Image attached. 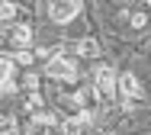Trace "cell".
<instances>
[{"instance_id": "3957f363", "label": "cell", "mask_w": 151, "mask_h": 135, "mask_svg": "<svg viewBox=\"0 0 151 135\" xmlns=\"http://www.w3.org/2000/svg\"><path fill=\"white\" fill-rule=\"evenodd\" d=\"M93 77H96V90H100V97H103V100H113V97H116V90H119V77H116L106 65L96 68V71H93Z\"/></svg>"}, {"instance_id": "ba28073f", "label": "cell", "mask_w": 151, "mask_h": 135, "mask_svg": "<svg viewBox=\"0 0 151 135\" xmlns=\"http://www.w3.org/2000/svg\"><path fill=\"white\" fill-rule=\"evenodd\" d=\"M58 52H61V45H39V48H35L39 58H55Z\"/></svg>"}, {"instance_id": "7a4b0ae2", "label": "cell", "mask_w": 151, "mask_h": 135, "mask_svg": "<svg viewBox=\"0 0 151 135\" xmlns=\"http://www.w3.org/2000/svg\"><path fill=\"white\" fill-rule=\"evenodd\" d=\"M45 10L55 23H71L81 13V0H45Z\"/></svg>"}, {"instance_id": "6da1fadb", "label": "cell", "mask_w": 151, "mask_h": 135, "mask_svg": "<svg viewBox=\"0 0 151 135\" xmlns=\"http://www.w3.org/2000/svg\"><path fill=\"white\" fill-rule=\"evenodd\" d=\"M45 74L48 77H58V80H77V65H74V58H68L64 52H58L55 58H48Z\"/></svg>"}, {"instance_id": "4fadbf2b", "label": "cell", "mask_w": 151, "mask_h": 135, "mask_svg": "<svg viewBox=\"0 0 151 135\" xmlns=\"http://www.w3.org/2000/svg\"><path fill=\"white\" fill-rule=\"evenodd\" d=\"M26 87H29V90L39 87V77H35V74H26Z\"/></svg>"}, {"instance_id": "5bb4252c", "label": "cell", "mask_w": 151, "mask_h": 135, "mask_svg": "<svg viewBox=\"0 0 151 135\" xmlns=\"http://www.w3.org/2000/svg\"><path fill=\"white\" fill-rule=\"evenodd\" d=\"M29 106H42V93H32V97H29Z\"/></svg>"}, {"instance_id": "5b68a950", "label": "cell", "mask_w": 151, "mask_h": 135, "mask_svg": "<svg viewBox=\"0 0 151 135\" xmlns=\"http://www.w3.org/2000/svg\"><path fill=\"white\" fill-rule=\"evenodd\" d=\"M71 48L77 55H84V58H96L100 55V42H93V39H77V42H71Z\"/></svg>"}, {"instance_id": "9a60e30c", "label": "cell", "mask_w": 151, "mask_h": 135, "mask_svg": "<svg viewBox=\"0 0 151 135\" xmlns=\"http://www.w3.org/2000/svg\"><path fill=\"white\" fill-rule=\"evenodd\" d=\"M145 3H148V6H151V0H145Z\"/></svg>"}, {"instance_id": "9c48e42d", "label": "cell", "mask_w": 151, "mask_h": 135, "mask_svg": "<svg viewBox=\"0 0 151 135\" xmlns=\"http://www.w3.org/2000/svg\"><path fill=\"white\" fill-rule=\"evenodd\" d=\"M0 13H3V23H10V19L16 16V6H13V0H3V10H0Z\"/></svg>"}, {"instance_id": "7c38bea8", "label": "cell", "mask_w": 151, "mask_h": 135, "mask_svg": "<svg viewBox=\"0 0 151 135\" xmlns=\"http://www.w3.org/2000/svg\"><path fill=\"white\" fill-rule=\"evenodd\" d=\"M3 132L13 135V132H16V122H13V119H3Z\"/></svg>"}, {"instance_id": "30bf717a", "label": "cell", "mask_w": 151, "mask_h": 135, "mask_svg": "<svg viewBox=\"0 0 151 135\" xmlns=\"http://www.w3.org/2000/svg\"><path fill=\"white\" fill-rule=\"evenodd\" d=\"M145 23H148V16H145V13H132V26H135V29H142Z\"/></svg>"}, {"instance_id": "8992f818", "label": "cell", "mask_w": 151, "mask_h": 135, "mask_svg": "<svg viewBox=\"0 0 151 135\" xmlns=\"http://www.w3.org/2000/svg\"><path fill=\"white\" fill-rule=\"evenodd\" d=\"M10 39H13V45L26 48V45H29V39H32V29H29V26H16V29L10 32Z\"/></svg>"}, {"instance_id": "52a82bcc", "label": "cell", "mask_w": 151, "mask_h": 135, "mask_svg": "<svg viewBox=\"0 0 151 135\" xmlns=\"http://www.w3.org/2000/svg\"><path fill=\"white\" fill-rule=\"evenodd\" d=\"M39 126H55V116H48V113H35V116H32V129H39Z\"/></svg>"}, {"instance_id": "8fae6325", "label": "cell", "mask_w": 151, "mask_h": 135, "mask_svg": "<svg viewBox=\"0 0 151 135\" xmlns=\"http://www.w3.org/2000/svg\"><path fill=\"white\" fill-rule=\"evenodd\" d=\"M16 61H19V65H26V68H29V65H32V55H29V52H23V48H19V52H16Z\"/></svg>"}, {"instance_id": "277c9868", "label": "cell", "mask_w": 151, "mask_h": 135, "mask_svg": "<svg viewBox=\"0 0 151 135\" xmlns=\"http://www.w3.org/2000/svg\"><path fill=\"white\" fill-rule=\"evenodd\" d=\"M119 93L125 100H142L145 93H142V84H138V77L132 74V71H122L119 74Z\"/></svg>"}]
</instances>
